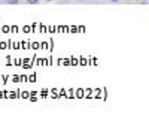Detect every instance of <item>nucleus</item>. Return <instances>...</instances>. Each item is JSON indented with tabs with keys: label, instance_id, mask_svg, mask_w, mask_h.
Segmentation results:
<instances>
[{
	"label": "nucleus",
	"instance_id": "1",
	"mask_svg": "<svg viewBox=\"0 0 149 133\" xmlns=\"http://www.w3.org/2000/svg\"><path fill=\"white\" fill-rule=\"evenodd\" d=\"M5 2H6V3H9V5H17V3L19 2V0H5Z\"/></svg>",
	"mask_w": 149,
	"mask_h": 133
},
{
	"label": "nucleus",
	"instance_id": "2",
	"mask_svg": "<svg viewBox=\"0 0 149 133\" xmlns=\"http://www.w3.org/2000/svg\"><path fill=\"white\" fill-rule=\"evenodd\" d=\"M27 3H30V5H36V3H39V0H27Z\"/></svg>",
	"mask_w": 149,
	"mask_h": 133
},
{
	"label": "nucleus",
	"instance_id": "3",
	"mask_svg": "<svg viewBox=\"0 0 149 133\" xmlns=\"http://www.w3.org/2000/svg\"><path fill=\"white\" fill-rule=\"evenodd\" d=\"M110 2H113V3H116V2H119V0H110Z\"/></svg>",
	"mask_w": 149,
	"mask_h": 133
},
{
	"label": "nucleus",
	"instance_id": "4",
	"mask_svg": "<svg viewBox=\"0 0 149 133\" xmlns=\"http://www.w3.org/2000/svg\"><path fill=\"white\" fill-rule=\"evenodd\" d=\"M48 2H51V0H48Z\"/></svg>",
	"mask_w": 149,
	"mask_h": 133
}]
</instances>
